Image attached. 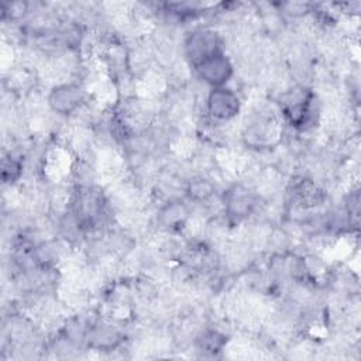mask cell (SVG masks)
I'll use <instances>...</instances> for the list:
<instances>
[{
  "label": "cell",
  "instance_id": "4",
  "mask_svg": "<svg viewBox=\"0 0 361 361\" xmlns=\"http://www.w3.org/2000/svg\"><path fill=\"white\" fill-rule=\"evenodd\" d=\"M219 41L216 34L210 31H200V32H193L186 42V49L195 65L200 62L202 59L220 52L219 49Z\"/></svg>",
  "mask_w": 361,
  "mask_h": 361
},
{
  "label": "cell",
  "instance_id": "2",
  "mask_svg": "<svg viewBox=\"0 0 361 361\" xmlns=\"http://www.w3.org/2000/svg\"><path fill=\"white\" fill-rule=\"evenodd\" d=\"M85 99V93L80 86L73 83H65L54 87L48 96L51 109L59 114H69L76 110Z\"/></svg>",
  "mask_w": 361,
  "mask_h": 361
},
{
  "label": "cell",
  "instance_id": "3",
  "mask_svg": "<svg viewBox=\"0 0 361 361\" xmlns=\"http://www.w3.org/2000/svg\"><path fill=\"white\" fill-rule=\"evenodd\" d=\"M207 110L217 120H230L240 110L237 94L226 87H216L207 97Z\"/></svg>",
  "mask_w": 361,
  "mask_h": 361
},
{
  "label": "cell",
  "instance_id": "1",
  "mask_svg": "<svg viewBox=\"0 0 361 361\" xmlns=\"http://www.w3.org/2000/svg\"><path fill=\"white\" fill-rule=\"evenodd\" d=\"M196 71L206 83L217 87H221L233 75L231 62L221 52L213 54L197 62Z\"/></svg>",
  "mask_w": 361,
  "mask_h": 361
},
{
  "label": "cell",
  "instance_id": "5",
  "mask_svg": "<svg viewBox=\"0 0 361 361\" xmlns=\"http://www.w3.org/2000/svg\"><path fill=\"white\" fill-rule=\"evenodd\" d=\"M212 190H213L212 185L204 179H196L189 186L190 196H193L195 199H199V200L207 199L212 195Z\"/></svg>",
  "mask_w": 361,
  "mask_h": 361
}]
</instances>
